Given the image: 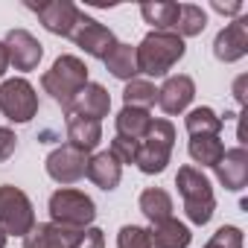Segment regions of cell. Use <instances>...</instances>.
Returning <instances> with one entry per match:
<instances>
[{
  "mask_svg": "<svg viewBox=\"0 0 248 248\" xmlns=\"http://www.w3.org/2000/svg\"><path fill=\"white\" fill-rule=\"evenodd\" d=\"M210 9L213 12H219V15H242V3H239V0H231V3H222V0H213V3H210Z\"/></svg>",
  "mask_w": 248,
  "mask_h": 248,
  "instance_id": "d6a6232c",
  "label": "cell"
},
{
  "mask_svg": "<svg viewBox=\"0 0 248 248\" xmlns=\"http://www.w3.org/2000/svg\"><path fill=\"white\" fill-rule=\"evenodd\" d=\"M242 231L236 228V225H222L210 239H207V245L204 248H242Z\"/></svg>",
  "mask_w": 248,
  "mask_h": 248,
  "instance_id": "f1b7e54d",
  "label": "cell"
},
{
  "mask_svg": "<svg viewBox=\"0 0 248 248\" xmlns=\"http://www.w3.org/2000/svg\"><path fill=\"white\" fill-rule=\"evenodd\" d=\"M216 170V178L225 190L231 193H239L245 184H248V152L245 146H236V149H225L222 161L213 167Z\"/></svg>",
  "mask_w": 248,
  "mask_h": 248,
  "instance_id": "9a60e30c",
  "label": "cell"
},
{
  "mask_svg": "<svg viewBox=\"0 0 248 248\" xmlns=\"http://www.w3.org/2000/svg\"><path fill=\"white\" fill-rule=\"evenodd\" d=\"M187 152L199 167H216L225 155V143L219 138H190Z\"/></svg>",
  "mask_w": 248,
  "mask_h": 248,
  "instance_id": "d4e9b609",
  "label": "cell"
},
{
  "mask_svg": "<svg viewBox=\"0 0 248 248\" xmlns=\"http://www.w3.org/2000/svg\"><path fill=\"white\" fill-rule=\"evenodd\" d=\"M123 102H126L129 108H143L149 111L155 102H158V88L149 82V79H132L126 82V88H123Z\"/></svg>",
  "mask_w": 248,
  "mask_h": 248,
  "instance_id": "484cf974",
  "label": "cell"
},
{
  "mask_svg": "<svg viewBox=\"0 0 248 248\" xmlns=\"http://www.w3.org/2000/svg\"><path fill=\"white\" fill-rule=\"evenodd\" d=\"M88 161H91V155H88V152H82V149H76V146L64 143V146H56V149L47 155L44 167H47V175H50L56 184L70 187V184H76L79 178H85Z\"/></svg>",
  "mask_w": 248,
  "mask_h": 248,
  "instance_id": "9c48e42d",
  "label": "cell"
},
{
  "mask_svg": "<svg viewBox=\"0 0 248 248\" xmlns=\"http://www.w3.org/2000/svg\"><path fill=\"white\" fill-rule=\"evenodd\" d=\"M108 111H111V93H108L99 82H88V85L79 91V96L73 99L67 117L73 114V117H85V120L102 123V117H108Z\"/></svg>",
  "mask_w": 248,
  "mask_h": 248,
  "instance_id": "5bb4252c",
  "label": "cell"
},
{
  "mask_svg": "<svg viewBox=\"0 0 248 248\" xmlns=\"http://www.w3.org/2000/svg\"><path fill=\"white\" fill-rule=\"evenodd\" d=\"M79 231L76 228H62L53 222H38L27 236H24V248H73Z\"/></svg>",
  "mask_w": 248,
  "mask_h": 248,
  "instance_id": "2e32d148",
  "label": "cell"
},
{
  "mask_svg": "<svg viewBox=\"0 0 248 248\" xmlns=\"http://www.w3.org/2000/svg\"><path fill=\"white\" fill-rule=\"evenodd\" d=\"M85 175H88L99 190L111 193V190H117V184H120V178H123V164H120L111 152H96V155H91Z\"/></svg>",
  "mask_w": 248,
  "mask_h": 248,
  "instance_id": "e0dca14e",
  "label": "cell"
},
{
  "mask_svg": "<svg viewBox=\"0 0 248 248\" xmlns=\"http://www.w3.org/2000/svg\"><path fill=\"white\" fill-rule=\"evenodd\" d=\"M149 239H152L155 248H187L190 239H193V233H190V228L184 222H178L175 216H170V219H164V222H158V225L149 228Z\"/></svg>",
  "mask_w": 248,
  "mask_h": 248,
  "instance_id": "ffe728a7",
  "label": "cell"
},
{
  "mask_svg": "<svg viewBox=\"0 0 248 248\" xmlns=\"http://www.w3.org/2000/svg\"><path fill=\"white\" fill-rule=\"evenodd\" d=\"M207 27V12L196 3H181L178 9V24H175V35L181 38H196L202 35Z\"/></svg>",
  "mask_w": 248,
  "mask_h": 248,
  "instance_id": "4316f807",
  "label": "cell"
},
{
  "mask_svg": "<svg viewBox=\"0 0 248 248\" xmlns=\"http://www.w3.org/2000/svg\"><path fill=\"white\" fill-rule=\"evenodd\" d=\"M117 248H152L149 228L140 225H123L117 233Z\"/></svg>",
  "mask_w": 248,
  "mask_h": 248,
  "instance_id": "83f0119b",
  "label": "cell"
},
{
  "mask_svg": "<svg viewBox=\"0 0 248 248\" xmlns=\"http://www.w3.org/2000/svg\"><path fill=\"white\" fill-rule=\"evenodd\" d=\"M242 88H245V76H239V79H236V85H233V96H236V102H239V105L245 102V93H242Z\"/></svg>",
  "mask_w": 248,
  "mask_h": 248,
  "instance_id": "836d02e7",
  "label": "cell"
},
{
  "mask_svg": "<svg viewBox=\"0 0 248 248\" xmlns=\"http://www.w3.org/2000/svg\"><path fill=\"white\" fill-rule=\"evenodd\" d=\"M32 12L38 15L41 27H44L47 32L62 35V38L70 35L73 24H76V18H79V9L70 3V0H47V3L32 6Z\"/></svg>",
  "mask_w": 248,
  "mask_h": 248,
  "instance_id": "7c38bea8",
  "label": "cell"
},
{
  "mask_svg": "<svg viewBox=\"0 0 248 248\" xmlns=\"http://www.w3.org/2000/svg\"><path fill=\"white\" fill-rule=\"evenodd\" d=\"M3 44H6L9 67H15V70H21V73L35 70V67L41 64V59H44L41 41H38L32 32H27V30H9L6 38H3Z\"/></svg>",
  "mask_w": 248,
  "mask_h": 248,
  "instance_id": "30bf717a",
  "label": "cell"
},
{
  "mask_svg": "<svg viewBox=\"0 0 248 248\" xmlns=\"http://www.w3.org/2000/svg\"><path fill=\"white\" fill-rule=\"evenodd\" d=\"M138 53V73H143L146 79H158L167 76L187 53V44L181 35L175 32H146V38L135 47Z\"/></svg>",
  "mask_w": 248,
  "mask_h": 248,
  "instance_id": "6da1fadb",
  "label": "cell"
},
{
  "mask_svg": "<svg viewBox=\"0 0 248 248\" xmlns=\"http://www.w3.org/2000/svg\"><path fill=\"white\" fill-rule=\"evenodd\" d=\"M108 152H111L120 164H135V158H138V143H135V140H126V138H114L111 146H108Z\"/></svg>",
  "mask_w": 248,
  "mask_h": 248,
  "instance_id": "f546056e",
  "label": "cell"
},
{
  "mask_svg": "<svg viewBox=\"0 0 248 248\" xmlns=\"http://www.w3.org/2000/svg\"><path fill=\"white\" fill-rule=\"evenodd\" d=\"M50 219L53 225H62V228H91V222L96 219V204L88 193L82 190H73V187H62L50 196Z\"/></svg>",
  "mask_w": 248,
  "mask_h": 248,
  "instance_id": "5b68a950",
  "label": "cell"
},
{
  "mask_svg": "<svg viewBox=\"0 0 248 248\" xmlns=\"http://www.w3.org/2000/svg\"><path fill=\"white\" fill-rule=\"evenodd\" d=\"M178 9H181V3L164 0V3H143V6H140V15H143V21H146L155 32H175Z\"/></svg>",
  "mask_w": 248,
  "mask_h": 248,
  "instance_id": "cb8c5ba5",
  "label": "cell"
},
{
  "mask_svg": "<svg viewBox=\"0 0 248 248\" xmlns=\"http://www.w3.org/2000/svg\"><path fill=\"white\" fill-rule=\"evenodd\" d=\"M172 146H175V126L170 120H152L149 132L138 143V158H135L138 170L143 175H161L172 158Z\"/></svg>",
  "mask_w": 248,
  "mask_h": 248,
  "instance_id": "277c9868",
  "label": "cell"
},
{
  "mask_svg": "<svg viewBox=\"0 0 248 248\" xmlns=\"http://www.w3.org/2000/svg\"><path fill=\"white\" fill-rule=\"evenodd\" d=\"M152 120H155V117H152L149 111H143V108H129V105H123V111H120L117 120H114L117 138H126V140L140 143L143 135H146L149 126H152Z\"/></svg>",
  "mask_w": 248,
  "mask_h": 248,
  "instance_id": "d6986e66",
  "label": "cell"
},
{
  "mask_svg": "<svg viewBox=\"0 0 248 248\" xmlns=\"http://www.w3.org/2000/svg\"><path fill=\"white\" fill-rule=\"evenodd\" d=\"M175 187L184 199V213L193 225H207L216 213V196L210 178L196 167H181L175 175Z\"/></svg>",
  "mask_w": 248,
  "mask_h": 248,
  "instance_id": "3957f363",
  "label": "cell"
},
{
  "mask_svg": "<svg viewBox=\"0 0 248 248\" xmlns=\"http://www.w3.org/2000/svg\"><path fill=\"white\" fill-rule=\"evenodd\" d=\"M138 204H140V213H143L152 225H158V222L170 219V216H172V210H175L172 196H170L167 190H161V187H149V190H143Z\"/></svg>",
  "mask_w": 248,
  "mask_h": 248,
  "instance_id": "603a6c76",
  "label": "cell"
},
{
  "mask_svg": "<svg viewBox=\"0 0 248 248\" xmlns=\"http://www.w3.org/2000/svg\"><path fill=\"white\" fill-rule=\"evenodd\" d=\"M88 85V64L79 56H59L53 62V67L41 76V88L44 93L53 96L56 105H62V111L67 114L73 99L79 96V91Z\"/></svg>",
  "mask_w": 248,
  "mask_h": 248,
  "instance_id": "7a4b0ae2",
  "label": "cell"
},
{
  "mask_svg": "<svg viewBox=\"0 0 248 248\" xmlns=\"http://www.w3.org/2000/svg\"><path fill=\"white\" fill-rule=\"evenodd\" d=\"M184 126H187V135H190V138H219L225 120H222L213 108L199 105V108H193V111L184 117Z\"/></svg>",
  "mask_w": 248,
  "mask_h": 248,
  "instance_id": "7402d4cb",
  "label": "cell"
},
{
  "mask_svg": "<svg viewBox=\"0 0 248 248\" xmlns=\"http://www.w3.org/2000/svg\"><path fill=\"white\" fill-rule=\"evenodd\" d=\"M102 62H105L108 73H111L114 79H120V82H132V79L140 76V73H138V53H135L132 44L117 41V47H114Z\"/></svg>",
  "mask_w": 248,
  "mask_h": 248,
  "instance_id": "44dd1931",
  "label": "cell"
},
{
  "mask_svg": "<svg viewBox=\"0 0 248 248\" xmlns=\"http://www.w3.org/2000/svg\"><path fill=\"white\" fill-rule=\"evenodd\" d=\"M193 96H196V82L190 76H184V73L167 76L164 85L158 88V105H161L164 114H181V111H187V105L193 102Z\"/></svg>",
  "mask_w": 248,
  "mask_h": 248,
  "instance_id": "4fadbf2b",
  "label": "cell"
},
{
  "mask_svg": "<svg viewBox=\"0 0 248 248\" xmlns=\"http://www.w3.org/2000/svg\"><path fill=\"white\" fill-rule=\"evenodd\" d=\"M248 53V18H233L228 27H222L213 38V56L225 64H233L245 59Z\"/></svg>",
  "mask_w": 248,
  "mask_h": 248,
  "instance_id": "8fae6325",
  "label": "cell"
},
{
  "mask_svg": "<svg viewBox=\"0 0 248 248\" xmlns=\"http://www.w3.org/2000/svg\"><path fill=\"white\" fill-rule=\"evenodd\" d=\"M67 38H70L79 50H85L88 56H93V59H105V56L117 47L114 32H111L105 24H99L96 18L85 15V12H79V18H76V24H73V30H70Z\"/></svg>",
  "mask_w": 248,
  "mask_h": 248,
  "instance_id": "ba28073f",
  "label": "cell"
},
{
  "mask_svg": "<svg viewBox=\"0 0 248 248\" xmlns=\"http://www.w3.org/2000/svg\"><path fill=\"white\" fill-rule=\"evenodd\" d=\"M0 111L9 123H30L38 114V93L27 79L0 82Z\"/></svg>",
  "mask_w": 248,
  "mask_h": 248,
  "instance_id": "52a82bcc",
  "label": "cell"
},
{
  "mask_svg": "<svg viewBox=\"0 0 248 248\" xmlns=\"http://www.w3.org/2000/svg\"><path fill=\"white\" fill-rule=\"evenodd\" d=\"M6 239H9V236H6L3 231H0V248H6Z\"/></svg>",
  "mask_w": 248,
  "mask_h": 248,
  "instance_id": "d590c367",
  "label": "cell"
},
{
  "mask_svg": "<svg viewBox=\"0 0 248 248\" xmlns=\"http://www.w3.org/2000/svg\"><path fill=\"white\" fill-rule=\"evenodd\" d=\"M73 248H105V233L99 228H82Z\"/></svg>",
  "mask_w": 248,
  "mask_h": 248,
  "instance_id": "4dcf8cb0",
  "label": "cell"
},
{
  "mask_svg": "<svg viewBox=\"0 0 248 248\" xmlns=\"http://www.w3.org/2000/svg\"><path fill=\"white\" fill-rule=\"evenodd\" d=\"M15 149H18V138H15V132H12L9 126H0V164L9 161V158L15 155Z\"/></svg>",
  "mask_w": 248,
  "mask_h": 248,
  "instance_id": "1f68e13d",
  "label": "cell"
},
{
  "mask_svg": "<svg viewBox=\"0 0 248 248\" xmlns=\"http://www.w3.org/2000/svg\"><path fill=\"white\" fill-rule=\"evenodd\" d=\"M102 140V123L96 120H85V117H67V143L82 149V152H93Z\"/></svg>",
  "mask_w": 248,
  "mask_h": 248,
  "instance_id": "ac0fdd59",
  "label": "cell"
},
{
  "mask_svg": "<svg viewBox=\"0 0 248 248\" xmlns=\"http://www.w3.org/2000/svg\"><path fill=\"white\" fill-rule=\"evenodd\" d=\"M35 228V210L24 190L0 184V231L6 236H27Z\"/></svg>",
  "mask_w": 248,
  "mask_h": 248,
  "instance_id": "8992f818",
  "label": "cell"
},
{
  "mask_svg": "<svg viewBox=\"0 0 248 248\" xmlns=\"http://www.w3.org/2000/svg\"><path fill=\"white\" fill-rule=\"evenodd\" d=\"M9 70V56H6V44L0 41V76Z\"/></svg>",
  "mask_w": 248,
  "mask_h": 248,
  "instance_id": "e575fe53",
  "label": "cell"
}]
</instances>
